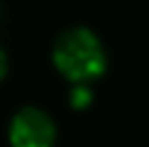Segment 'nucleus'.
<instances>
[{
  "mask_svg": "<svg viewBox=\"0 0 149 147\" xmlns=\"http://www.w3.org/2000/svg\"><path fill=\"white\" fill-rule=\"evenodd\" d=\"M54 61L71 81H91L105 71V52L98 37L88 29H71L56 42Z\"/></svg>",
  "mask_w": 149,
  "mask_h": 147,
  "instance_id": "f257e3e1",
  "label": "nucleus"
},
{
  "mask_svg": "<svg viewBox=\"0 0 149 147\" xmlns=\"http://www.w3.org/2000/svg\"><path fill=\"white\" fill-rule=\"evenodd\" d=\"M10 140L15 147H52L54 125L42 110L27 108L15 115L10 127Z\"/></svg>",
  "mask_w": 149,
  "mask_h": 147,
  "instance_id": "f03ea898",
  "label": "nucleus"
},
{
  "mask_svg": "<svg viewBox=\"0 0 149 147\" xmlns=\"http://www.w3.org/2000/svg\"><path fill=\"white\" fill-rule=\"evenodd\" d=\"M88 91H86V88H76V91H73V103H76V106H81V103H88Z\"/></svg>",
  "mask_w": 149,
  "mask_h": 147,
  "instance_id": "7ed1b4c3",
  "label": "nucleus"
},
{
  "mask_svg": "<svg viewBox=\"0 0 149 147\" xmlns=\"http://www.w3.org/2000/svg\"><path fill=\"white\" fill-rule=\"evenodd\" d=\"M3 74H5V54L0 52V78H3Z\"/></svg>",
  "mask_w": 149,
  "mask_h": 147,
  "instance_id": "20e7f679",
  "label": "nucleus"
}]
</instances>
